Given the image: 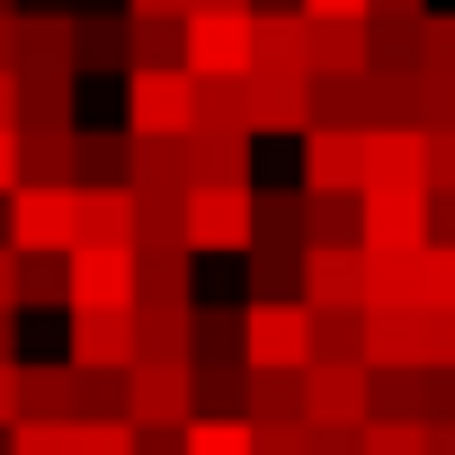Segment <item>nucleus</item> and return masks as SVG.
<instances>
[{
    "label": "nucleus",
    "mask_w": 455,
    "mask_h": 455,
    "mask_svg": "<svg viewBox=\"0 0 455 455\" xmlns=\"http://www.w3.org/2000/svg\"><path fill=\"white\" fill-rule=\"evenodd\" d=\"M72 90H81V72H19V134H63Z\"/></svg>",
    "instance_id": "5701e85b"
},
{
    "label": "nucleus",
    "mask_w": 455,
    "mask_h": 455,
    "mask_svg": "<svg viewBox=\"0 0 455 455\" xmlns=\"http://www.w3.org/2000/svg\"><path fill=\"white\" fill-rule=\"evenodd\" d=\"M196 419H242V393H251V366L242 357H196Z\"/></svg>",
    "instance_id": "cd10ccee"
},
{
    "label": "nucleus",
    "mask_w": 455,
    "mask_h": 455,
    "mask_svg": "<svg viewBox=\"0 0 455 455\" xmlns=\"http://www.w3.org/2000/svg\"><path fill=\"white\" fill-rule=\"evenodd\" d=\"M428 428V455H455V419H419Z\"/></svg>",
    "instance_id": "bf43d9fd"
},
{
    "label": "nucleus",
    "mask_w": 455,
    "mask_h": 455,
    "mask_svg": "<svg viewBox=\"0 0 455 455\" xmlns=\"http://www.w3.org/2000/svg\"><path fill=\"white\" fill-rule=\"evenodd\" d=\"M357 437H366V428H313L304 455H357Z\"/></svg>",
    "instance_id": "3c124183"
},
{
    "label": "nucleus",
    "mask_w": 455,
    "mask_h": 455,
    "mask_svg": "<svg viewBox=\"0 0 455 455\" xmlns=\"http://www.w3.org/2000/svg\"><path fill=\"white\" fill-rule=\"evenodd\" d=\"M81 455H134V419H81Z\"/></svg>",
    "instance_id": "c03bdc74"
},
{
    "label": "nucleus",
    "mask_w": 455,
    "mask_h": 455,
    "mask_svg": "<svg viewBox=\"0 0 455 455\" xmlns=\"http://www.w3.org/2000/svg\"><path fill=\"white\" fill-rule=\"evenodd\" d=\"M19 304H63L72 313V259H19Z\"/></svg>",
    "instance_id": "72a5a7b5"
},
{
    "label": "nucleus",
    "mask_w": 455,
    "mask_h": 455,
    "mask_svg": "<svg viewBox=\"0 0 455 455\" xmlns=\"http://www.w3.org/2000/svg\"><path fill=\"white\" fill-rule=\"evenodd\" d=\"M10 455H81V419H19Z\"/></svg>",
    "instance_id": "f704fd0d"
},
{
    "label": "nucleus",
    "mask_w": 455,
    "mask_h": 455,
    "mask_svg": "<svg viewBox=\"0 0 455 455\" xmlns=\"http://www.w3.org/2000/svg\"><path fill=\"white\" fill-rule=\"evenodd\" d=\"M366 196H304V251H357Z\"/></svg>",
    "instance_id": "bb28decb"
},
{
    "label": "nucleus",
    "mask_w": 455,
    "mask_h": 455,
    "mask_svg": "<svg viewBox=\"0 0 455 455\" xmlns=\"http://www.w3.org/2000/svg\"><path fill=\"white\" fill-rule=\"evenodd\" d=\"M72 322V366H90V375H125L134 366V304L125 313H63Z\"/></svg>",
    "instance_id": "f8f14e48"
},
{
    "label": "nucleus",
    "mask_w": 455,
    "mask_h": 455,
    "mask_svg": "<svg viewBox=\"0 0 455 455\" xmlns=\"http://www.w3.org/2000/svg\"><path fill=\"white\" fill-rule=\"evenodd\" d=\"M0 428H19V366H0Z\"/></svg>",
    "instance_id": "13d9d810"
},
{
    "label": "nucleus",
    "mask_w": 455,
    "mask_h": 455,
    "mask_svg": "<svg viewBox=\"0 0 455 455\" xmlns=\"http://www.w3.org/2000/svg\"><path fill=\"white\" fill-rule=\"evenodd\" d=\"M295 10H304V19H366L375 0H295Z\"/></svg>",
    "instance_id": "864d4df0"
},
{
    "label": "nucleus",
    "mask_w": 455,
    "mask_h": 455,
    "mask_svg": "<svg viewBox=\"0 0 455 455\" xmlns=\"http://www.w3.org/2000/svg\"><path fill=\"white\" fill-rule=\"evenodd\" d=\"M134 72H188V36L179 28H134Z\"/></svg>",
    "instance_id": "c9c22d12"
},
{
    "label": "nucleus",
    "mask_w": 455,
    "mask_h": 455,
    "mask_svg": "<svg viewBox=\"0 0 455 455\" xmlns=\"http://www.w3.org/2000/svg\"><path fill=\"white\" fill-rule=\"evenodd\" d=\"M313 366H366V304L313 313Z\"/></svg>",
    "instance_id": "c85d7f7f"
},
{
    "label": "nucleus",
    "mask_w": 455,
    "mask_h": 455,
    "mask_svg": "<svg viewBox=\"0 0 455 455\" xmlns=\"http://www.w3.org/2000/svg\"><path fill=\"white\" fill-rule=\"evenodd\" d=\"M251 134H304L313 125V72H251Z\"/></svg>",
    "instance_id": "6e6552de"
},
{
    "label": "nucleus",
    "mask_w": 455,
    "mask_h": 455,
    "mask_svg": "<svg viewBox=\"0 0 455 455\" xmlns=\"http://www.w3.org/2000/svg\"><path fill=\"white\" fill-rule=\"evenodd\" d=\"M134 134H81V188H125Z\"/></svg>",
    "instance_id": "2f4dec72"
},
{
    "label": "nucleus",
    "mask_w": 455,
    "mask_h": 455,
    "mask_svg": "<svg viewBox=\"0 0 455 455\" xmlns=\"http://www.w3.org/2000/svg\"><path fill=\"white\" fill-rule=\"evenodd\" d=\"M411 134H428V143H446V134H455V81H428V72H419V108H411Z\"/></svg>",
    "instance_id": "e433bc0d"
},
{
    "label": "nucleus",
    "mask_w": 455,
    "mask_h": 455,
    "mask_svg": "<svg viewBox=\"0 0 455 455\" xmlns=\"http://www.w3.org/2000/svg\"><path fill=\"white\" fill-rule=\"evenodd\" d=\"M366 19H313V81H366Z\"/></svg>",
    "instance_id": "4be33fe9"
},
{
    "label": "nucleus",
    "mask_w": 455,
    "mask_h": 455,
    "mask_svg": "<svg viewBox=\"0 0 455 455\" xmlns=\"http://www.w3.org/2000/svg\"><path fill=\"white\" fill-rule=\"evenodd\" d=\"M357 196H428V152H419V134H366Z\"/></svg>",
    "instance_id": "1a4fd4ad"
},
{
    "label": "nucleus",
    "mask_w": 455,
    "mask_h": 455,
    "mask_svg": "<svg viewBox=\"0 0 455 455\" xmlns=\"http://www.w3.org/2000/svg\"><path fill=\"white\" fill-rule=\"evenodd\" d=\"M419 152H428V196H455V134H446V143L419 134Z\"/></svg>",
    "instance_id": "de8ad7c7"
},
{
    "label": "nucleus",
    "mask_w": 455,
    "mask_h": 455,
    "mask_svg": "<svg viewBox=\"0 0 455 455\" xmlns=\"http://www.w3.org/2000/svg\"><path fill=\"white\" fill-rule=\"evenodd\" d=\"M419 419H455V366H419Z\"/></svg>",
    "instance_id": "37998d69"
},
{
    "label": "nucleus",
    "mask_w": 455,
    "mask_h": 455,
    "mask_svg": "<svg viewBox=\"0 0 455 455\" xmlns=\"http://www.w3.org/2000/svg\"><path fill=\"white\" fill-rule=\"evenodd\" d=\"M10 72H72V10H19L10 28Z\"/></svg>",
    "instance_id": "4468645a"
},
{
    "label": "nucleus",
    "mask_w": 455,
    "mask_h": 455,
    "mask_svg": "<svg viewBox=\"0 0 455 455\" xmlns=\"http://www.w3.org/2000/svg\"><path fill=\"white\" fill-rule=\"evenodd\" d=\"M242 419H251V428H277V419H304V375H268V366H251V393H242Z\"/></svg>",
    "instance_id": "c756f323"
},
{
    "label": "nucleus",
    "mask_w": 455,
    "mask_h": 455,
    "mask_svg": "<svg viewBox=\"0 0 455 455\" xmlns=\"http://www.w3.org/2000/svg\"><path fill=\"white\" fill-rule=\"evenodd\" d=\"M125 188H134V196H188V134H170V143H134Z\"/></svg>",
    "instance_id": "a878e982"
},
{
    "label": "nucleus",
    "mask_w": 455,
    "mask_h": 455,
    "mask_svg": "<svg viewBox=\"0 0 455 455\" xmlns=\"http://www.w3.org/2000/svg\"><path fill=\"white\" fill-rule=\"evenodd\" d=\"M10 251H19V259H72V251H81L72 188H19V196H10Z\"/></svg>",
    "instance_id": "20e7f679"
},
{
    "label": "nucleus",
    "mask_w": 455,
    "mask_h": 455,
    "mask_svg": "<svg viewBox=\"0 0 455 455\" xmlns=\"http://www.w3.org/2000/svg\"><path fill=\"white\" fill-rule=\"evenodd\" d=\"M0 366H19V313H0Z\"/></svg>",
    "instance_id": "052dcab7"
},
{
    "label": "nucleus",
    "mask_w": 455,
    "mask_h": 455,
    "mask_svg": "<svg viewBox=\"0 0 455 455\" xmlns=\"http://www.w3.org/2000/svg\"><path fill=\"white\" fill-rule=\"evenodd\" d=\"M313 419H277V428H251V455H304Z\"/></svg>",
    "instance_id": "a18cd8bd"
},
{
    "label": "nucleus",
    "mask_w": 455,
    "mask_h": 455,
    "mask_svg": "<svg viewBox=\"0 0 455 455\" xmlns=\"http://www.w3.org/2000/svg\"><path fill=\"white\" fill-rule=\"evenodd\" d=\"M259 233V188H188V259H233Z\"/></svg>",
    "instance_id": "f257e3e1"
},
{
    "label": "nucleus",
    "mask_w": 455,
    "mask_h": 455,
    "mask_svg": "<svg viewBox=\"0 0 455 455\" xmlns=\"http://www.w3.org/2000/svg\"><path fill=\"white\" fill-rule=\"evenodd\" d=\"M179 36H188V81H251V19L196 10Z\"/></svg>",
    "instance_id": "0eeeda50"
},
{
    "label": "nucleus",
    "mask_w": 455,
    "mask_h": 455,
    "mask_svg": "<svg viewBox=\"0 0 455 455\" xmlns=\"http://www.w3.org/2000/svg\"><path fill=\"white\" fill-rule=\"evenodd\" d=\"M188 455H251V419H188Z\"/></svg>",
    "instance_id": "ea45409f"
},
{
    "label": "nucleus",
    "mask_w": 455,
    "mask_h": 455,
    "mask_svg": "<svg viewBox=\"0 0 455 455\" xmlns=\"http://www.w3.org/2000/svg\"><path fill=\"white\" fill-rule=\"evenodd\" d=\"M10 28H19V19H0V72H10Z\"/></svg>",
    "instance_id": "e2e57ef3"
},
{
    "label": "nucleus",
    "mask_w": 455,
    "mask_h": 455,
    "mask_svg": "<svg viewBox=\"0 0 455 455\" xmlns=\"http://www.w3.org/2000/svg\"><path fill=\"white\" fill-rule=\"evenodd\" d=\"M242 357L268 366V375H304V366H313V313H304V295H286V304H242Z\"/></svg>",
    "instance_id": "f03ea898"
},
{
    "label": "nucleus",
    "mask_w": 455,
    "mask_h": 455,
    "mask_svg": "<svg viewBox=\"0 0 455 455\" xmlns=\"http://www.w3.org/2000/svg\"><path fill=\"white\" fill-rule=\"evenodd\" d=\"M0 134H19V72H0Z\"/></svg>",
    "instance_id": "4d7b16f0"
},
{
    "label": "nucleus",
    "mask_w": 455,
    "mask_h": 455,
    "mask_svg": "<svg viewBox=\"0 0 455 455\" xmlns=\"http://www.w3.org/2000/svg\"><path fill=\"white\" fill-rule=\"evenodd\" d=\"M419 304H446L455 313V242H428L419 251Z\"/></svg>",
    "instance_id": "a19ab883"
},
{
    "label": "nucleus",
    "mask_w": 455,
    "mask_h": 455,
    "mask_svg": "<svg viewBox=\"0 0 455 455\" xmlns=\"http://www.w3.org/2000/svg\"><path fill=\"white\" fill-rule=\"evenodd\" d=\"M419 72H428V81H455V10H428V36H419Z\"/></svg>",
    "instance_id": "79ce46f5"
},
{
    "label": "nucleus",
    "mask_w": 455,
    "mask_h": 455,
    "mask_svg": "<svg viewBox=\"0 0 455 455\" xmlns=\"http://www.w3.org/2000/svg\"><path fill=\"white\" fill-rule=\"evenodd\" d=\"M188 10H196V0H125L134 28H188Z\"/></svg>",
    "instance_id": "49530a36"
},
{
    "label": "nucleus",
    "mask_w": 455,
    "mask_h": 455,
    "mask_svg": "<svg viewBox=\"0 0 455 455\" xmlns=\"http://www.w3.org/2000/svg\"><path fill=\"white\" fill-rule=\"evenodd\" d=\"M304 419L313 428H366V366H304Z\"/></svg>",
    "instance_id": "ddd939ff"
},
{
    "label": "nucleus",
    "mask_w": 455,
    "mask_h": 455,
    "mask_svg": "<svg viewBox=\"0 0 455 455\" xmlns=\"http://www.w3.org/2000/svg\"><path fill=\"white\" fill-rule=\"evenodd\" d=\"M357 455H428V428L419 419H366Z\"/></svg>",
    "instance_id": "4c0bfd02"
},
{
    "label": "nucleus",
    "mask_w": 455,
    "mask_h": 455,
    "mask_svg": "<svg viewBox=\"0 0 455 455\" xmlns=\"http://www.w3.org/2000/svg\"><path fill=\"white\" fill-rule=\"evenodd\" d=\"M196 10H233V19H251V0H196ZM196 10H188V19H196Z\"/></svg>",
    "instance_id": "680f3d73"
},
{
    "label": "nucleus",
    "mask_w": 455,
    "mask_h": 455,
    "mask_svg": "<svg viewBox=\"0 0 455 455\" xmlns=\"http://www.w3.org/2000/svg\"><path fill=\"white\" fill-rule=\"evenodd\" d=\"M188 188H251V134H188Z\"/></svg>",
    "instance_id": "aec40b11"
},
{
    "label": "nucleus",
    "mask_w": 455,
    "mask_h": 455,
    "mask_svg": "<svg viewBox=\"0 0 455 455\" xmlns=\"http://www.w3.org/2000/svg\"><path fill=\"white\" fill-rule=\"evenodd\" d=\"M196 125H214V134H251V99H242V81H196Z\"/></svg>",
    "instance_id": "473e14b6"
},
{
    "label": "nucleus",
    "mask_w": 455,
    "mask_h": 455,
    "mask_svg": "<svg viewBox=\"0 0 455 455\" xmlns=\"http://www.w3.org/2000/svg\"><path fill=\"white\" fill-rule=\"evenodd\" d=\"M428 366H455V313L428 304Z\"/></svg>",
    "instance_id": "09e8293b"
},
{
    "label": "nucleus",
    "mask_w": 455,
    "mask_h": 455,
    "mask_svg": "<svg viewBox=\"0 0 455 455\" xmlns=\"http://www.w3.org/2000/svg\"><path fill=\"white\" fill-rule=\"evenodd\" d=\"M419 223H428V242H455V196H428Z\"/></svg>",
    "instance_id": "603ef678"
},
{
    "label": "nucleus",
    "mask_w": 455,
    "mask_h": 455,
    "mask_svg": "<svg viewBox=\"0 0 455 455\" xmlns=\"http://www.w3.org/2000/svg\"><path fill=\"white\" fill-rule=\"evenodd\" d=\"M125 419L134 428H188L196 419V375L170 357H134L125 366Z\"/></svg>",
    "instance_id": "39448f33"
},
{
    "label": "nucleus",
    "mask_w": 455,
    "mask_h": 455,
    "mask_svg": "<svg viewBox=\"0 0 455 455\" xmlns=\"http://www.w3.org/2000/svg\"><path fill=\"white\" fill-rule=\"evenodd\" d=\"M81 251H134V188H72Z\"/></svg>",
    "instance_id": "f3484780"
},
{
    "label": "nucleus",
    "mask_w": 455,
    "mask_h": 455,
    "mask_svg": "<svg viewBox=\"0 0 455 455\" xmlns=\"http://www.w3.org/2000/svg\"><path fill=\"white\" fill-rule=\"evenodd\" d=\"M375 10H428V0H375Z\"/></svg>",
    "instance_id": "0e129e2a"
},
{
    "label": "nucleus",
    "mask_w": 455,
    "mask_h": 455,
    "mask_svg": "<svg viewBox=\"0 0 455 455\" xmlns=\"http://www.w3.org/2000/svg\"><path fill=\"white\" fill-rule=\"evenodd\" d=\"M0 313H19V251L0 242Z\"/></svg>",
    "instance_id": "5fc2aeb1"
},
{
    "label": "nucleus",
    "mask_w": 455,
    "mask_h": 455,
    "mask_svg": "<svg viewBox=\"0 0 455 455\" xmlns=\"http://www.w3.org/2000/svg\"><path fill=\"white\" fill-rule=\"evenodd\" d=\"M134 304V251H72V313H125Z\"/></svg>",
    "instance_id": "2eb2a0df"
},
{
    "label": "nucleus",
    "mask_w": 455,
    "mask_h": 455,
    "mask_svg": "<svg viewBox=\"0 0 455 455\" xmlns=\"http://www.w3.org/2000/svg\"><path fill=\"white\" fill-rule=\"evenodd\" d=\"M125 134L134 143L196 134V81L188 72H125Z\"/></svg>",
    "instance_id": "7ed1b4c3"
},
{
    "label": "nucleus",
    "mask_w": 455,
    "mask_h": 455,
    "mask_svg": "<svg viewBox=\"0 0 455 455\" xmlns=\"http://www.w3.org/2000/svg\"><path fill=\"white\" fill-rule=\"evenodd\" d=\"M19 419H81V366L72 357H19Z\"/></svg>",
    "instance_id": "dca6fc26"
},
{
    "label": "nucleus",
    "mask_w": 455,
    "mask_h": 455,
    "mask_svg": "<svg viewBox=\"0 0 455 455\" xmlns=\"http://www.w3.org/2000/svg\"><path fill=\"white\" fill-rule=\"evenodd\" d=\"M196 357H242V313H205V304H196ZM196 357H188V366H196ZM242 366H251V357H242Z\"/></svg>",
    "instance_id": "58836bf2"
},
{
    "label": "nucleus",
    "mask_w": 455,
    "mask_h": 455,
    "mask_svg": "<svg viewBox=\"0 0 455 455\" xmlns=\"http://www.w3.org/2000/svg\"><path fill=\"white\" fill-rule=\"evenodd\" d=\"M188 268V242H134V304H196Z\"/></svg>",
    "instance_id": "6ab92c4d"
},
{
    "label": "nucleus",
    "mask_w": 455,
    "mask_h": 455,
    "mask_svg": "<svg viewBox=\"0 0 455 455\" xmlns=\"http://www.w3.org/2000/svg\"><path fill=\"white\" fill-rule=\"evenodd\" d=\"M295 295H304V313H348V304H366V251H304Z\"/></svg>",
    "instance_id": "9d476101"
},
{
    "label": "nucleus",
    "mask_w": 455,
    "mask_h": 455,
    "mask_svg": "<svg viewBox=\"0 0 455 455\" xmlns=\"http://www.w3.org/2000/svg\"><path fill=\"white\" fill-rule=\"evenodd\" d=\"M134 455H188V428H134Z\"/></svg>",
    "instance_id": "8fccbe9b"
},
{
    "label": "nucleus",
    "mask_w": 455,
    "mask_h": 455,
    "mask_svg": "<svg viewBox=\"0 0 455 455\" xmlns=\"http://www.w3.org/2000/svg\"><path fill=\"white\" fill-rule=\"evenodd\" d=\"M419 36H428V10H366V63L375 72L419 81Z\"/></svg>",
    "instance_id": "a211bd4d"
},
{
    "label": "nucleus",
    "mask_w": 455,
    "mask_h": 455,
    "mask_svg": "<svg viewBox=\"0 0 455 455\" xmlns=\"http://www.w3.org/2000/svg\"><path fill=\"white\" fill-rule=\"evenodd\" d=\"M19 188H81V125L63 134H19Z\"/></svg>",
    "instance_id": "b1692460"
},
{
    "label": "nucleus",
    "mask_w": 455,
    "mask_h": 455,
    "mask_svg": "<svg viewBox=\"0 0 455 455\" xmlns=\"http://www.w3.org/2000/svg\"><path fill=\"white\" fill-rule=\"evenodd\" d=\"M72 72H134V28L125 19H72Z\"/></svg>",
    "instance_id": "393cba45"
},
{
    "label": "nucleus",
    "mask_w": 455,
    "mask_h": 455,
    "mask_svg": "<svg viewBox=\"0 0 455 455\" xmlns=\"http://www.w3.org/2000/svg\"><path fill=\"white\" fill-rule=\"evenodd\" d=\"M366 411L375 419H419V366H366Z\"/></svg>",
    "instance_id": "7c9ffc66"
},
{
    "label": "nucleus",
    "mask_w": 455,
    "mask_h": 455,
    "mask_svg": "<svg viewBox=\"0 0 455 455\" xmlns=\"http://www.w3.org/2000/svg\"><path fill=\"white\" fill-rule=\"evenodd\" d=\"M19 179H28L19 170V134H0V196H19Z\"/></svg>",
    "instance_id": "6e6d98bb"
},
{
    "label": "nucleus",
    "mask_w": 455,
    "mask_h": 455,
    "mask_svg": "<svg viewBox=\"0 0 455 455\" xmlns=\"http://www.w3.org/2000/svg\"><path fill=\"white\" fill-rule=\"evenodd\" d=\"M295 161H304V196H357V170H366V134L348 125H304L295 134Z\"/></svg>",
    "instance_id": "423d86ee"
},
{
    "label": "nucleus",
    "mask_w": 455,
    "mask_h": 455,
    "mask_svg": "<svg viewBox=\"0 0 455 455\" xmlns=\"http://www.w3.org/2000/svg\"><path fill=\"white\" fill-rule=\"evenodd\" d=\"M0 19H19V0H0Z\"/></svg>",
    "instance_id": "69168bd1"
},
{
    "label": "nucleus",
    "mask_w": 455,
    "mask_h": 455,
    "mask_svg": "<svg viewBox=\"0 0 455 455\" xmlns=\"http://www.w3.org/2000/svg\"><path fill=\"white\" fill-rule=\"evenodd\" d=\"M366 366H428V304H366Z\"/></svg>",
    "instance_id": "9b49d317"
},
{
    "label": "nucleus",
    "mask_w": 455,
    "mask_h": 455,
    "mask_svg": "<svg viewBox=\"0 0 455 455\" xmlns=\"http://www.w3.org/2000/svg\"><path fill=\"white\" fill-rule=\"evenodd\" d=\"M134 357H196V304H134Z\"/></svg>",
    "instance_id": "412c9836"
}]
</instances>
